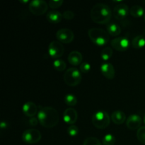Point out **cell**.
Returning a JSON list of instances; mask_svg holds the SVG:
<instances>
[{
	"label": "cell",
	"instance_id": "cell-28",
	"mask_svg": "<svg viewBox=\"0 0 145 145\" xmlns=\"http://www.w3.org/2000/svg\"><path fill=\"white\" fill-rule=\"evenodd\" d=\"M79 128L75 125H71L67 128V133L70 137H76L79 134Z\"/></svg>",
	"mask_w": 145,
	"mask_h": 145
},
{
	"label": "cell",
	"instance_id": "cell-25",
	"mask_svg": "<svg viewBox=\"0 0 145 145\" xmlns=\"http://www.w3.org/2000/svg\"><path fill=\"white\" fill-rule=\"evenodd\" d=\"M103 145H114L116 143V137L112 134H107L104 135L102 140Z\"/></svg>",
	"mask_w": 145,
	"mask_h": 145
},
{
	"label": "cell",
	"instance_id": "cell-9",
	"mask_svg": "<svg viewBox=\"0 0 145 145\" xmlns=\"http://www.w3.org/2000/svg\"><path fill=\"white\" fill-rule=\"evenodd\" d=\"M110 45L112 48H114L116 50L124 52L128 49L130 45V42L128 38L126 37H117L112 40Z\"/></svg>",
	"mask_w": 145,
	"mask_h": 145
},
{
	"label": "cell",
	"instance_id": "cell-34",
	"mask_svg": "<svg viewBox=\"0 0 145 145\" xmlns=\"http://www.w3.org/2000/svg\"><path fill=\"white\" fill-rule=\"evenodd\" d=\"M21 1V2H22V3H27V2H28V0H25V1H21H21Z\"/></svg>",
	"mask_w": 145,
	"mask_h": 145
},
{
	"label": "cell",
	"instance_id": "cell-15",
	"mask_svg": "<svg viewBox=\"0 0 145 145\" xmlns=\"http://www.w3.org/2000/svg\"><path fill=\"white\" fill-rule=\"evenodd\" d=\"M22 111L25 116L30 118L35 117L38 113L36 104L32 101H28L24 103L22 106Z\"/></svg>",
	"mask_w": 145,
	"mask_h": 145
},
{
	"label": "cell",
	"instance_id": "cell-10",
	"mask_svg": "<svg viewBox=\"0 0 145 145\" xmlns=\"http://www.w3.org/2000/svg\"><path fill=\"white\" fill-rule=\"evenodd\" d=\"M56 38L61 43H70L74 38L73 31L69 28H61L56 33Z\"/></svg>",
	"mask_w": 145,
	"mask_h": 145
},
{
	"label": "cell",
	"instance_id": "cell-33",
	"mask_svg": "<svg viewBox=\"0 0 145 145\" xmlns=\"http://www.w3.org/2000/svg\"><path fill=\"white\" fill-rule=\"evenodd\" d=\"M7 126H8V125H7V123H6V122L2 121V122H1V123H0V127H1L2 130L7 128Z\"/></svg>",
	"mask_w": 145,
	"mask_h": 145
},
{
	"label": "cell",
	"instance_id": "cell-29",
	"mask_svg": "<svg viewBox=\"0 0 145 145\" xmlns=\"http://www.w3.org/2000/svg\"><path fill=\"white\" fill-rule=\"evenodd\" d=\"M91 65L87 62H84L79 66V69L82 73H88L91 70Z\"/></svg>",
	"mask_w": 145,
	"mask_h": 145
},
{
	"label": "cell",
	"instance_id": "cell-31",
	"mask_svg": "<svg viewBox=\"0 0 145 145\" xmlns=\"http://www.w3.org/2000/svg\"><path fill=\"white\" fill-rule=\"evenodd\" d=\"M62 16H63V18H65V19L71 20L72 19V18H74L75 14L72 11H71V10H66V11H65L63 12Z\"/></svg>",
	"mask_w": 145,
	"mask_h": 145
},
{
	"label": "cell",
	"instance_id": "cell-22",
	"mask_svg": "<svg viewBox=\"0 0 145 145\" xmlns=\"http://www.w3.org/2000/svg\"><path fill=\"white\" fill-rule=\"evenodd\" d=\"M64 101L67 106H71V107L76 106L77 103V99L74 95L72 94V93H68V94L65 95Z\"/></svg>",
	"mask_w": 145,
	"mask_h": 145
},
{
	"label": "cell",
	"instance_id": "cell-18",
	"mask_svg": "<svg viewBox=\"0 0 145 145\" xmlns=\"http://www.w3.org/2000/svg\"><path fill=\"white\" fill-rule=\"evenodd\" d=\"M110 119L116 125H121L126 120V116L121 110H116L111 114Z\"/></svg>",
	"mask_w": 145,
	"mask_h": 145
},
{
	"label": "cell",
	"instance_id": "cell-16",
	"mask_svg": "<svg viewBox=\"0 0 145 145\" xmlns=\"http://www.w3.org/2000/svg\"><path fill=\"white\" fill-rule=\"evenodd\" d=\"M67 59L70 65H74V66H78L82 63L83 56L79 51H72L69 53Z\"/></svg>",
	"mask_w": 145,
	"mask_h": 145
},
{
	"label": "cell",
	"instance_id": "cell-11",
	"mask_svg": "<svg viewBox=\"0 0 145 145\" xmlns=\"http://www.w3.org/2000/svg\"><path fill=\"white\" fill-rule=\"evenodd\" d=\"M130 13L128 7L125 4H117L113 9V16L118 20H123L127 17Z\"/></svg>",
	"mask_w": 145,
	"mask_h": 145
},
{
	"label": "cell",
	"instance_id": "cell-14",
	"mask_svg": "<svg viewBox=\"0 0 145 145\" xmlns=\"http://www.w3.org/2000/svg\"><path fill=\"white\" fill-rule=\"evenodd\" d=\"M101 72L102 74L108 79H113L116 75L114 66L110 62H104L101 65Z\"/></svg>",
	"mask_w": 145,
	"mask_h": 145
},
{
	"label": "cell",
	"instance_id": "cell-30",
	"mask_svg": "<svg viewBox=\"0 0 145 145\" xmlns=\"http://www.w3.org/2000/svg\"><path fill=\"white\" fill-rule=\"evenodd\" d=\"M63 4V1L62 0H50L49 1V7H50L51 8H57L59 7H60L62 6V4Z\"/></svg>",
	"mask_w": 145,
	"mask_h": 145
},
{
	"label": "cell",
	"instance_id": "cell-1",
	"mask_svg": "<svg viewBox=\"0 0 145 145\" xmlns=\"http://www.w3.org/2000/svg\"><path fill=\"white\" fill-rule=\"evenodd\" d=\"M38 119L41 125L46 128H52L59 122V114L56 109L50 106L40 108L38 113Z\"/></svg>",
	"mask_w": 145,
	"mask_h": 145
},
{
	"label": "cell",
	"instance_id": "cell-12",
	"mask_svg": "<svg viewBox=\"0 0 145 145\" xmlns=\"http://www.w3.org/2000/svg\"><path fill=\"white\" fill-rule=\"evenodd\" d=\"M142 122V118L139 115L133 114L126 120V125L130 130H135L141 127Z\"/></svg>",
	"mask_w": 145,
	"mask_h": 145
},
{
	"label": "cell",
	"instance_id": "cell-19",
	"mask_svg": "<svg viewBox=\"0 0 145 145\" xmlns=\"http://www.w3.org/2000/svg\"><path fill=\"white\" fill-rule=\"evenodd\" d=\"M106 29H107V32L109 35L114 37L118 36L121 33V28H120V25L115 23L108 24L106 25Z\"/></svg>",
	"mask_w": 145,
	"mask_h": 145
},
{
	"label": "cell",
	"instance_id": "cell-17",
	"mask_svg": "<svg viewBox=\"0 0 145 145\" xmlns=\"http://www.w3.org/2000/svg\"><path fill=\"white\" fill-rule=\"evenodd\" d=\"M62 14L56 10H51L46 15L47 20L51 24H59L62 21Z\"/></svg>",
	"mask_w": 145,
	"mask_h": 145
},
{
	"label": "cell",
	"instance_id": "cell-21",
	"mask_svg": "<svg viewBox=\"0 0 145 145\" xmlns=\"http://www.w3.org/2000/svg\"><path fill=\"white\" fill-rule=\"evenodd\" d=\"M130 14L134 18H140L144 15V8L140 5H134L130 8Z\"/></svg>",
	"mask_w": 145,
	"mask_h": 145
},
{
	"label": "cell",
	"instance_id": "cell-3",
	"mask_svg": "<svg viewBox=\"0 0 145 145\" xmlns=\"http://www.w3.org/2000/svg\"><path fill=\"white\" fill-rule=\"evenodd\" d=\"M88 35L91 40L98 46H104L108 42L110 37L107 31L99 28H90Z\"/></svg>",
	"mask_w": 145,
	"mask_h": 145
},
{
	"label": "cell",
	"instance_id": "cell-35",
	"mask_svg": "<svg viewBox=\"0 0 145 145\" xmlns=\"http://www.w3.org/2000/svg\"><path fill=\"white\" fill-rule=\"evenodd\" d=\"M144 123H145V114H144Z\"/></svg>",
	"mask_w": 145,
	"mask_h": 145
},
{
	"label": "cell",
	"instance_id": "cell-8",
	"mask_svg": "<svg viewBox=\"0 0 145 145\" xmlns=\"http://www.w3.org/2000/svg\"><path fill=\"white\" fill-rule=\"evenodd\" d=\"M48 52L50 56L54 59H59L65 52V48L62 43L58 40L52 41L48 46Z\"/></svg>",
	"mask_w": 145,
	"mask_h": 145
},
{
	"label": "cell",
	"instance_id": "cell-4",
	"mask_svg": "<svg viewBox=\"0 0 145 145\" xmlns=\"http://www.w3.org/2000/svg\"><path fill=\"white\" fill-rule=\"evenodd\" d=\"M92 124L98 129H105L110 125V118L108 113L105 110H99L92 116Z\"/></svg>",
	"mask_w": 145,
	"mask_h": 145
},
{
	"label": "cell",
	"instance_id": "cell-6",
	"mask_svg": "<svg viewBox=\"0 0 145 145\" xmlns=\"http://www.w3.org/2000/svg\"><path fill=\"white\" fill-rule=\"evenodd\" d=\"M48 6L46 1L43 0H33L29 3L28 8L34 15L41 16L48 11Z\"/></svg>",
	"mask_w": 145,
	"mask_h": 145
},
{
	"label": "cell",
	"instance_id": "cell-23",
	"mask_svg": "<svg viewBox=\"0 0 145 145\" xmlns=\"http://www.w3.org/2000/svg\"><path fill=\"white\" fill-rule=\"evenodd\" d=\"M113 55V51L111 48L106 47L101 52V57L103 61H108L111 58Z\"/></svg>",
	"mask_w": 145,
	"mask_h": 145
},
{
	"label": "cell",
	"instance_id": "cell-26",
	"mask_svg": "<svg viewBox=\"0 0 145 145\" xmlns=\"http://www.w3.org/2000/svg\"><path fill=\"white\" fill-rule=\"evenodd\" d=\"M137 137L140 142L145 144V126H142L137 130Z\"/></svg>",
	"mask_w": 145,
	"mask_h": 145
},
{
	"label": "cell",
	"instance_id": "cell-36",
	"mask_svg": "<svg viewBox=\"0 0 145 145\" xmlns=\"http://www.w3.org/2000/svg\"><path fill=\"white\" fill-rule=\"evenodd\" d=\"M144 21H145V13H144Z\"/></svg>",
	"mask_w": 145,
	"mask_h": 145
},
{
	"label": "cell",
	"instance_id": "cell-32",
	"mask_svg": "<svg viewBox=\"0 0 145 145\" xmlns=\"http://www.w3.org/2000/svg\"><path fill=\"white\" fill-rule=\"evenodd\" d=\"M28 123H29L30 125L32 126V127H34V126H36L38 124L39 120H38V119L36 118L33 117V118H31V119L28 120Z\"/></svg>",
	"mask_w": 145,
	"mask_h": 145
},
{
	"label": "cell",
	"instance_id": "cell-20",
	"mask_svg": "<svg viewBox=\"0 0 145 145\" xmlns=\"http://www.w3.org/2000/svg\"><path fill=\"white\" fill-rule=\"evenodd\" d=\"M132 47L135 49H140L145 46V37L144 35H137L132 40Z\"/></svg>",
	"mask_w": 145,
	"mask_h": 145
},
{
	"label": "cell",
	"instance_id": "cell-2",
	"mask_svg": "<svg viewBox=\"0 0 145 145\" xmlns=\"http://www.w3.org/2000/svg\"><path fill=\"white\" fill-rule=\"evenodd\" d=\"M111 9L107 4L98 3L92 7L91 10V18L98 24H109L112 17Z\"/></svg>",
	"mask_w": 145,
	"mask_h": 145
},
{
	"label": "cell",
	"instance_id": "cell-24",
	"mask_svg": "<svg viewBox=\"0 0 145 145\" xmlns=\"http://www.w3.org/2000/svg\"><path fill=\"white\" fill-rule=\"evenodd\" d=\"M66 62L61 59H57L53 62V67L58 72L64 71L66 68Z\"/></svg>",
	"mask_w": 145,
	"mask_h": 145
},
{
	"label": "cell",
	"instance_id": "cell-13",
	"mask_svg": "<svg viewBox=\"0 0 145 145\" xmlns=\"http://www.w3.org/2000/svg\"><path fill=\"white\" fill-rule=\"evenodd\" d=\"M78 118V114L76 110L73 108H68L63 113V120L69 125H74Z\"/></svg>",
	"mask_w": 145,
	"mask_h": 145
},
{
	"label": "cell",
	"instance_id": "cell-5",
	"mask_svg": "<svg viewBox=\"0 0 145 145\" xmlns=\"http://www.w3.org/2000/svg\"><path fill=\"white\" fill-rule=\"evenodd\" d=\"M82 74L76 68H69L64 74V81L69 86H76L82 82Z\"/></svg>",
	"mask_w": 145,
	"mask_h": 145
},
{
	"label": "cell",
	"instance_id": "cell-27",
	"mask_svg": "<svg viewBox=\"0 0 145 145\" xmlns=\"http://www.w3.org/2000/svg\"><path fill=\"white\" fill-rule=\"evenodd\" d=\"M83 145H102L100 140L94 137H87L84 142Z\"/></svg>",
	"mask_w": 145,
	"mask_h": 145
},
{
	"label": "cell",
	"instance_id": "cell-7",
	"mask_svg": "<svg viewBox=\"0 0 145 145\" xmlns=\"http://www.w3.org/2000/svg\"><path fill=\"white\" fill-rule=\"evenodd\" d=\"M41 133L36 129H28L22 134V140L27 144H35L41 140Z\"/></svg>",
	"mask_w": 145,
	"mask_h": 145
}]
</instances>
